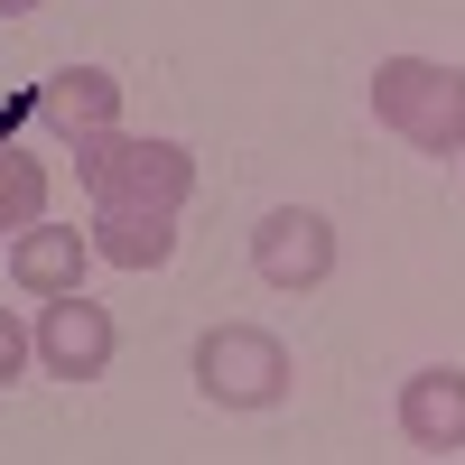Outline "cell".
I'll return each mask as SVG.
<instances>
[{
  "label": "cell",
  "instance_id": "6da1fadb",
  "mask_svg": "<svg viewBox=\"0 0 465 465\" xmlns=\"http://www.w3.org/2000/svg\"><path fill=\"white\" fill-rule=\"evenodd\" d=\"M372 122L419 159H465V65L447 56H381L372 65Z\"/></svg>",
  "mask_w": 465,
  "mask_h": 465
},
{
  "label": "cell",
  "instance_id": "7a4b0ae2",
  "mask_svg": "<svg viewBox=\"0 0 465 465\" xmlns=\"http://www.w3.org/2000/svg\"><path fill=\"white\" fill-rule=\"evenodd\" d=\"M74 177L94 186V205H186L196 196V149L186 140H149V131H84L65 140Z\"/></svg>",
  "mask_w": 465,
  "mask_h": 465
},
{
  "label": "cell",
  "instance_id": "3957f363",
  "mask_svg": "<svg viewBox=\"0 0 465 465\" xmlns=\"http://www.w3.org/2000/svg\"><path fill=\"white\" fill-rule=\"evenodd\" d=\"M186 381L214 401V410H280L289 401V381H298V363H289V344L270 335V326H205L196 335V354H186Z\"/></svg>",
  "mask_w": 465,
  "mask_h": 465
},
{
  "label": "cell",
  "instance_id": "277c9868",
  "mask_svg": "<svg viewBox=\"0 0 465 465\" xmlns=\"http://www.w3.org/2000/svg\"><path fill=\"white\" fill-rule=\"evenodd\" d=\"M252 270H261V289H280V298L326 289L335 280V223L317 205H270L252 223Z\"/></svg>",
  "mask_w": 465,
  "mask_h": 465
},
{
  "label": "cell",
  "instance_id": "5b68a950",
  "mask_svg": "<svg viewBox=\"0 0 465 465\" xmlns=\"http://www.w3.org/2000/svg\"><path fill=\"white\" fill-rule=\"evenodd\" d=\"M28 344H37V372H47V381H103L112 354H122V326H112V307H94L84 289H74V298L37 307Z\"/></svg>",
  "mask_w": 465,
  "mask_h": 465
},
{
  "label": "cell",
  "instance_id": "8992f818",
  "mask_svg": "<svg viewBox=\"0 0 465 465\" xmlns=\"http://www.w3.org/2000/svg\"><path fill=\"white\" fill-rule=\"evenodd\" d=\"M401 438L419 456H465V363H419L401 381Z\"/></svg>",
  "mask_w": 465,
  "mask_h": 465
},
{
  "label": "cell",
  "instance_id": "52a82bcc",
  "mask_svg": "<svg viewBox=\"0 0 465 465\" xmlns=\"http://www.w3.org/2000/svg\"><path fill=\"white\" fill-rule=\"evenodd\" d=\"M84 270H94V242L74 223H28V232H10V289H28V298H74L84 289Z\"/></svg>",
  "mask_w": 465,
  "mask_h": 465
},
{
  "label": "cell",
  "instance_id": "ba28073f",
  "mask_svg": "<svg viewBox=\"0 0 465 465\" xmlns=\"http://www.w3.org/2000/svg\"><path fill=\"white\" fill-rule=\"evenodd\" d=\"M84 242H94V261H112V270H168V261H177V214H168V205H94Z\"/></svg>",
  "mask_w": 465,
  "mask_h": 465
},
{
  "label": "cell",
  "instance_id": "9c48e42d",
  "mask_svg": "<svg viewBox=\"0 0 465 465\" xmlns=\"http://www.w3.org/2000/svg\"><path fill=\"white\" fill-rule=\"evenodd\" d=\"M37 122L56 140H84V131H122V84H112L103 65H56L47 84H37Z\"/></svg>",
  "mask_w": 465,
  "mask_h": 465
},
{
  "label": "cell",
  "instance_id": "30bf717a",
  "mask_svg": "<svg viewBox=\"0 0 465 465\" xmlns=\"http://www.w3.org/2000/svg\"><path fill=\"white\" fill-rule=\"evenodd\" d=\"M28 223H47V159L19 149V140H0V242L28 232Z\"/></svg>",
  "mask_w": 465,
  "mask_h": 465
},
{
  "label": "cell",
  "instance_id": "8fae6325",
  "mask_svg": "<svg viewBox=\"0 0 465 465\" xmlns=\"http://www.w3.org/2000/svg\"><path fill=\"white\" fill-rule=\"evenodd\" d=\"M28 363H37V344H28V326L10 317V307H0V391H10V381H19Z\"/></svg>",
  "mask_w": 465,
  "mask_h": 465
},
{
  "label": "cell",
  "instance_id": "7c38bea8",
  "mask_svg": "<svg viewBox=\"0 0 465 465\" xmlns=\"http://www.w3.org/2000/svg\"><path fill=\"white\" fill-rule=\"evenodd\" d=\"M37 10H47V0H0V19H37Z\"/></svg>",
  "mask_w": 465,
  "mask_h": 465
}]
</instances>
